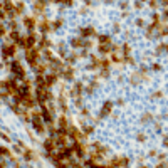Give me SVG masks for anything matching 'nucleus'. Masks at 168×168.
<instances>
[{
	"instance_id": "f257e3e1",
	"label": "nucleus",
	"mask_w": 168,
	"mask_h": 168,
	"mask_svg": "<svg viewBox=\"0 0 168 168\" xmlns=\"http://www.w3.org/2000/svg\"><path fill=\"white\" fill-rule=\"evenodd\" d=\"M12 71H14V72H15L17 76H20V77L24 76V72H22V69H20V66H19V64H17V62H15V64H14V66H12Z\"/></svg>"
},
{
	"instance_id": "f03ea898",
	"label": "nucleus",
	"mask_w": 168,
	"mask_h": 168,
	"mask_svg": "<svg viewBox=\"0 0 168 168\" xmlns=\"http://www.w3.org/2000/svg\"><path fill=\"white\" fill-rule=\"evenodd\" d=\"M4 54H5V56H14V47H5L4 49Z\"/></svg>"
},
{
	"instance_id": "7ed1b4c3",
	"label": "nucleus",
	"mask_w": 168,
	"mask_h": 168,
	"mask_svg": "<svg viewBox=\"0 0 168 168\" xmlns=\"http://www.w3.org/2000/svg\"><path fill=\"white\" fill-rule=\"evenodd\" d=\"M0 34H4V29H2V27H0Z\"/></svg>"
}]
</instances>
